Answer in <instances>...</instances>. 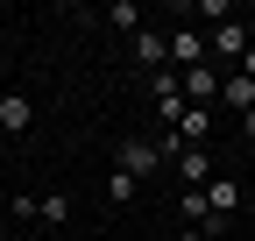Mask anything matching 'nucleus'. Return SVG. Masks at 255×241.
<instances>
[{"label": "nucleus", "instance_id": "obj_1", "mask_svg": "<svg viewBox=\"0 0 255 241\" xmlns=\"http://www.w3.org/2000/svg\"><path fill=\"white\" fill-rule=\"evenodd\" d=\"M170 156L156 149V135H121V149H114V170H128V177H156Z\"/></svg>", "mask_w": 255, "mask_h": 241}, {"label": "nucleus", "instance_id": "obj_2", "mask_svg": "<svg viewBox=\"0 0 255 241\" xmlns=\"http://www.w3.org/2000/svg\"><path fill=\"white\" fill-rule=\"evenodd\" d=\"M220 78H227L220 64H191V71H177V85H184V100H191V107H206V100H220Z\"/></svg>", "mask_w": 255, "mask_h": 241}, {"label": "nucleus", "instance_id": "obj_3", "mask_svg": "<svg viewBox=\"0 0 255 241\" xmlns=\"http://www.w3.org/2000/svg\"><path fill=\"white\" fill-rule=\"evenodd\" d=\"M177 185L184 192H206L213 185V156H206V149H177Z\"/></svg>", "mask_w": 255, "mask_h": 241}, {"label": "nucleus", "instance_id": "obj_4", "mask_svg": "<svg viewBox=\"0 0 255 241\" xmlns=\"http://www.w3.org/2000/svg\"><path fill=\"white\" fill-rule=\"evenodd\" d=\"M191 64H206V36L199 28H177L170 36V71H191Z\"/></svg>", "mask_w": 255, "mask_h": 241}, {"label": "nucleus", "instance_id": "obj_5", "mask_svg": "<svg viewBox=\"0 0 255 241\" xmlns=\"http://www.w3.org/2000/svg\"><path fill=\"white\" fill-rule=\"evenodd\" d=\"M206 50H213V57H234V64H241V57H248V21H220Z\"/></svg>", "mask_w": 255, "mask_h": 241}, {"label": "nucleus", "instance_id": "obj_6", "mask_svg": "<svg viewBox=\"0 0 255 241\" xmlns=\"http://www.w3.org/2000/svg\"><path fill=\"white\" fill-rule=\"evenodd\" d=\"M206 206H213V220H234L241 213V185H234V177H213V185H206Z\"/></svg>", "mask_w": 255, "mask_h": 241}, {"label": "nucleus", "instance_id": "obj_7", "mask_svg": "<svg viewBox=\"0 0 255 241\" xmlns=\"http://www.w3.org/2000/svg\"><path fill=\"white\" fill-rule=\"evenodd\" d=\"M135 57H142V71H163V64H170V36H156V28H135Z\"/></svg>", "mask_w": 255, "mask_h": 241}, {"label": "nucleus", "instance_id": "obj_8", "mask_svg": "<svg viewBox=\"0 0 255 241\" xmlns=\"http://www.w3.org/2000/svg\"><path fill=\"white\" fill-rule=\"evenodd\" d=\"M28 120H36V107H28L21 93H0V128H7V135H28Z\"/></svg>", "mask_w": 255, "mask_h": 241}, {"label": "nucleus", "instance_id": "obj_9", "mask_svg": "<svg viewBox=\"0 0 255 241\" xmlns=\"http://www.w3.org/2000/svg\"><path fill=\"white\" fill-rule=\"evenodd\" d=\"M206 135H213V114H206V107H184V120H177V142H184V149H199Z\"/></svg>", "mask_w": 255, "mask_h": 241}, {"label": "nucleus", "instance_id": "obj_10", "mask_svg": "<svg viewBox=\"0 0 255 241\" xmlns=\"http://www.w3.org/2000/svg\"><path fill=\"white\" fill-rule=\"evenodd\" d=\"M220 100H227L234 114H248V107H255V78H241V71H227V78H220Z\"/></svg>", "mask_w": 255, "mask_h": 241}, {"label": "nucleus", "instance_id": "obj_11", "mask_svg": "<svg viewBox=\"0 0 255 241\" xmlns=\"http://www.w3.org/2000/svg\"><path fill=\"white\" fill-rule=\"evenodd\" d=\"M36 220L43 227H64V220H71V199H64V192H43L36 199Z\"/></svg>", "mask_w": 255, "mask_h": 241}, {"label": "nucleus", "instance_id": "obj_12", "mask_svg": "<svg viewBox=\"0 0 255 241\" xmlns=\"http://www.w3.org/2000/svg\"><path fill=\"white\" fill-rule=\"evenodd\" d=\"M184 93H170V100H156V128H163V135H177V120H184Z\"/></svg>", "mask_w": 255, "mask_h": 241}, {"label": "nucleus", "instance_id": "obj_13", "mask_svg": "<svg viewBox=\"0 0 255 241\" xmlns=\"http://www.w3.org/2000/svg\"><path fill=\"white\" fill-rule=\"evenodd\" d=\"M135 192H142V177H128V170H107V199H114V206H128Z\"/></svg>", "mask_w": 255, "mask_h": 241}, {"label": "nucleus", "instance_id": "obj_14", "mask_svg": "<svg viewBox=\"0 0 255 241\" xmlns=\"http://www.w3.org/2000/svg\"><path fill=\"white\" fill-rule=\"evenodd\" d=\"M184 14H206V21H227L234 7H227V0H191V7H184Z\"/></svg>", "mask_w": 255, "mask_h": 241}, {"label": "nucleus", "instance_id": "obj_15", "mask_svg": "<svg viewBox=\"0 0 255 241\" xmlns=\"http://www.w3.org/2000/svg\"><path fill=\"white\" fill-rule=\"evenodd\" d=\"M107 21H121L128 36H135V21H142V7H135V0H121V7H107Z\"/></svg>", "mask_w": 255, "mask_h": 241}, {"label": "nucleus", "instance_id": "obj_16", "mask_svg": "<svg viewBox=\"0 0 255 241\" xmlns=\"http://www.w3.org/2000/svg\"><path fill=\"white\" fill-rule=\"evenodd\" d=\"M7 213L14 220H36V192H7Z\"/></svg>", "mask_w": 255, "mask_h": 241}, {"label": "nucleus", "instance_id": "obj_17", "mask_svg": "<svg viewBox=\"0 0 255 241\" xmlns=\"http://www.w3.org/2000/svg\"><path fill=\"white\" fill-rule=\"evenodd\" d=\"M0 241H7V192H0Z\"/></svg>", "mask_w": 255, "mask_h": 241}]
</instances>
